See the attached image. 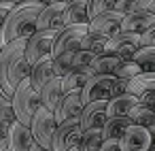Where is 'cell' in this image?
Instances as JSON below:
<instances>
[{
    "instance_id": "cell-1",
    "label": "cell",
    "mask_w": 155,
    "mask_h": 151,
    "mask_svg": "<svg viewBox=\"0 0 155 151\" xmlns=\"http://www.w3.org/2000/svg\"><path fill=\"white\" fill-rule=\"evenodd\" d=\"M26 39H15L0 51V94L13 96L15 87L30 77V64L26 60Z\"/></svg>"
},
{
    "instance_id": "cell-2",
    "label": "cell",
    "mask_w": 155,
    "mask_h": 151,
    "mask_svg": "<svg viewBox=\"0 0 155 151\" xmlns=\"http://www.w3.org/2000/svg\"><path fill=\"white\" fill-rule=\"evenodd\" d=\"M41 9H43V5L38 2V0L17 2L9 11L2 28H0L2 45H7V43H11L15 39H28L32 32H36V17H38Z\"/></svg>"
},
{
    "instance_id": "cell-3",
    "label": "cell",
    "mask_w": 155,
    "mask_h": 151,
    "mask_svg": "<svg viewBox=\"0 0 155 151\" xmlns=\"http://www.w3.org/2000/svg\"><path fill=\"white\" fill-rule=\"evenodd\" d=\"M125 85H127V81L117 79L115 75H91V79L81 89L83 106L87 102H96V100H106L108 102L113 96L123 94L125 92Z\"/></svg>"
},
{
    "instance_id": "cell-4",
    "label": "cell",
    "mask_w": 155,
    "mask_h": 151,
    "mask_svg": "<svg viewBox=\"0 0 155 151\" xmlns=\"http://www.w3.org/2000/svg\"><path fill=\"white\" fill-rule=\"evenodd\" d=\"M38 106H41V96H38V92L32 87L30 79H24V81L15 87V92H13V96H11V109H13L15 119H17L19 123H24V126L30 128L32 117H34V113H36Z\"/></svg>"
},
{
    "instance_id": "cell-5",
    "label": "cell",
    "mask_w": 155,
    "mask_h": 151,
    "mask_svg": "<svg viewBox=\"0 0 155 151\" xmlns=\"http://www.w3.org/2000/svg\"><path fill=\"white\" fill-rule=\"evenodd\" d=\"M58 32L60 30H36L26 39V51L24 53H26V60L30 66L45 60V58H51Z\"/></svg>"
},
{
    "instance_id": "cell-6",
    "label": "cell",
    "mask_w": 155,
    "mask_h": 151,
    "mask_svg": "<svg viewBox=\"0 0 155 151\" xmlns=\"http://www.w3.org/2000/svg\"><path fill=\"white\" fill-rule=\"evenodd\" d=\"M55 128H58V121H55L53 113L45 106H38L34 117H32V123H30V132H32L34 143H38L45 149H51Z\"/></svg>"
},
{
    "instance_id": "cell-7",
    "label": "cell",
    "mask_w": 155,
    "mask_h": 151,
    "mask_svg": "<svg viewBox=\"0 0 155 151\" xmlns=\"http://www.w3.org/2000/svg\"><path fill=\"white\" fill-rule=\"evenodd\" d=\"M87 36V24H74V26H64L53 43L51 58H58L68 51H79L83 47V39Z\"/></svg>"
},
{
    "instance_id": "cell-8",
    "label": "cell",
    "mask_w": 155,
    "mask_h": 151,
    "mask_svg": "<svg viewBox=\"0 0 155 151\" xmlns=\"http://www.w3.org/2000/svg\"><path fill=\"white\" fill-rule=\"evenodd\" d=\"M140 47H142L140 34L121 30V32H117L115 36H110V39L106 41V49H104V51L115 53V55L121 58V60H132Z\"/></svg>"
},
{
    "instance_id": "cell-9",
    "label": "cell",
    "mask_w": 155,
    "mask_h": 151,
    "mask_svg": "<svg viewBox=\"0 0 155 151\" xmlns=\"http://www.w3.org/2000/svg\"><path fill=\"white\" fill-rule=\"evenodd\" d=\"M81 134H83V130L79 126V119H66V121L58 123L53 143H51V151H70L72 147H79Z\"/></svg>"
},
{
    "instance_id": "cell-10",
    "label": "cell",
    "mask_w": 155,
    "mask_h": 151,
    "mask_svg": "<svg viewBox=\"0 0 155 151\" xmlns=\"http://www.w3.org/2000/svg\"><path fill=\"white\" fill-rule=\"evenodd\" d=\"M121 22H123V15L110 9V11H104V13L91 17L89 24H87V32L89 34H96V36L110 39L117 32H121Z\"/></svg>"
},
{
    "instance_id": "cell-11",
    "label": "cell",
    "mask_w": 155,
    "mask_h": 151,
    "mask_svg": "<svg viewBox=\"0 0 155 151\" xmlns=\"http://www.w3.org/2000/svg\"><path fill=\"white\" fill-rule=\"evenodd\" d=\"M108 119V113H106V100H96V102H87L79 115V126L83 132H89V130H100L102 132V126L104 121Z\"/></svg>"
},
{
    "instance_id": "cell-12",
    "label": "cell",
    "mask_w": 155,
    "mask_h": 151,
    "mask_svg": "<svg viewBox=\"0 0 155 151\" xmlns=\"http://www.w3.org/2000/svg\"><path fill=\"white\" fill-rule=\"evenodd\" d=\"M81 111H83L81 89H74V92H66V94L60 98L58 106L53 109V117H55L58 123H62V121H66V119H79Z\"/></svg>"
},
{
    "instance_id": "cell-13",
    "label": "cell",
    "mask_w": 155,
    "mask_h": 151,
    "mask_svg": "<svg viewBox=\"0 0 155 151\" xmlns=\"http://www.w3.org/2000/svg\"><path fill=\"white\" fill-rule=\"evenodd\" d=\"M151 143V132L142 126L130 123L123 132V136L119 138V145L123 151H147Z\"/></svg>"
},
{
    "instance_id": "cell-14",
    "label": "cell",
    "mask_w": 155,
    "mask_h": 151,
    "mask_svg": "<svg viewBox=\"0 0 155 151\" xmlns=\"http://www.w3.org/2000/svg\"><path fill=\"white\" fill-rule=\"evenodd\" d=\"M7 147L9 151H30L34 138H32V132L28 126L19 123L17 119L11 121V128H9V134H7Z\"/></svg>"
},
{
    "instance_id": "cell-15",
    "label": "cell",
    "mask_w": 155,
    "mask_h": 151,
    "mask_svg": "<svg viewBox=\"0 0 155 151\" xmlns=\"http://www.w3.org/2000/svg\"><path fill=\"white\" fill-rule=\"evenodd\" d=\"M64 9H66V2L45 5L36 17V30H62Z\"/></svg>"
},
{
    "instance_id": "cell-16",
    "label": "cell",
    "mask_w": 155,
    "mask_h": 151,
    "mask_svg": "<svg viewBox=\"0 0 155 151\" xmlns=\"http://www.w3.org/2000/svg\"><path fill=\"white\" fill-rule=\"evenodd\" d=\"M153 26H155V15L144 11V9H138V11L130 13V15H123V22H121V30L136 32V34H144Z\"/></svg>"
},
{
    "instance_id": "cell-17",
    "label": "cell",
    "mask_w": 155,
    "mask_h": 151,
    "mask_svg": "<svg viewBox=\"0 0 155 151\" xmlns=\"http://www.w3.org/2000/svg\"><path fill=\"white\" fill-rule=\"evenodd\" d=\"M136 104H140L138 96L136 94H130V92H123V94L113 96L106 102V113H108V117H127L130 111Z\"/></svg>"
},
{
    "instance_id": "cell-18",
    "label": "cell",
    "mask_w": 155,
    "mask_h": 151,
    "mask_svg": "<svg viewBox=\"0 0 155 151\" xmlns=\"http://www.w3.org/2000/svg\"><path fill=\"white\" fill-rule=\"evenodd\" d=\"M38 96H41V106H45V109H49V111L53 113V109H55L58 102H60V98L64 96V89H62V77L49 79V81L41 87Z\"/></svg>"
},
{
    "instance_id": "cell-19",
    "label": "cell",
    "mask_w": 155,
    "mask_h": 151,
    "mask_svg": "<svg viewBox=\"0 0 155 151\" xmlns=\"http://www.w3.org/2000/svg\"><path fill=\"white\" fill-rule=\"evenodd\" d=\"M53 77H55V72H53V60L51 58H45V60L30 66V77L28 79H30V83L36 92H41V87Z\"/></svg>"
},
{
    "instance_id": "cell-20",
    "label": "cell",
    "mask_w": 155,
    "mask_h": 151,
    "mask_svg": "<svg viewBox=\"0 0 155 151\" xmlns=\"http://www.w3.org/2000/svg\"><path fill=\"white\" fill-rule=\"evenodd\" d=\"M74 24H89L87 0H79V2L66 5L64 17H62V28H64V26H74Z\"/></svg>"
},
{
    "instance_id": "cell-21",
    "label": "cell",
    "mask_w": 155,
    "mask_h": 151,
    "mask_svg": "<svg viewBox=\"0 0 155 151\" xmlns=\"http://www.w3.org/2000/svg\"><path fill=\"white\" fill-rule=\"evenodd\" d=\"M125 92L136 94V96H142V94L155 92V70L140 72V75H136L134 79H130L127 85H125Z\"/></svg>"
},
{
    "instance_id": "cell-22",
    "label": "cell",
    "mask_w": 155,
    "mask_h": 151,
    "mask_svg": "<svg viewBox=\"0 0 155 151\" xmlns=\"http://www.w3.org/2000/svg\"><path fill=\"white\" fill-rule=\"evenodd\" d=\"M119 62H121V58H117L115 53H108V51L98 53L89 66V72L91 75H113L115 68L119 66Z\"/></svg>"
},
{
    "instance_id": "cell-23",
    "label": "cell",
    "mask_w": 155,
    "mask_h": 151,
    "mask_svg": "<svg viewBox=\"0 0 155 151\" xmlns=\"http://www.w3.org/2000/svg\"><path fill=\"white\" fill-rule=\"evenodd\" d=\"M91 79L89 68H72L70 72H66L62 77V89L66 92H74V89H83V85Z\"/></svg>"
},
{
    "instance_id": "cell-24",
    "label": "cell",
    "mask_w": 155,
    "mask_h": 151,
    "mask_svg": "<svg viewBox=\"0 0 155 151\" xmlns=\"http://www.w3.org/2000/svg\"><path fill=\"white\" fill-rule=\"evenodd\" d=\"M127 119H130L132 123H136V126L147 128L149 132H155V109H151V106L136 104V106L130 111Z\"/></svg>"
},
{
    "instance_id": "cell-25",
    "label": "cell",
    "mask_w": 155,
    "mask_h": 151,
    "mask_svg": "<svg viewBox=\"0 0 155 151\" xmlns=\"http://www.w3.org/2000/svg\"><path fill=\"white\" fill-rule=\"evenodd\" d=\"M130 123H132V121H130L127 117H108V119L104 121V126H102V138H104V140H108V138H117V140H119Z\"/></svg>"
},
{
    "instance_id": "cell-26",
    "label": "cell",
    "mask_w": 155,
    "mask_h": 151,
    "mask_svg": "<svg viewBox=\"0 0 155 151\" xmlns=\"http://www.w3.org/2000/svg\"><path fill=\"white\" fill-rule=\"evenodd\" d=\"M13 119H15V115H13V109H11V98L0 94V140L7 138Z\"/></svg>"
},
{
    "instance_id": "cell-27",
    "label": "cell",
    "mask_w": 155,
    "mask_h": 151,
    "mask_svg": "<svg viewBox=\"0 0 155 151\" xmlns=\"http://www.w3.org/2000/svg\"><path fill=\"white\" fill-rule=\"evenodd\" d=\"M102 140H104V138H102V132H100V130L83 132V134H81V140H79L77 151H100Z\"/></svg>"
},
{
    "instance_id": "cell-28",
    "label": "cell",
    "mask_w": 155,
    "mask_h": 151,
    "mask_svg": "<svg viewBox=\"0 0 155 151\" xmlns=\"http://www.w3.org/2000/svg\"><path fill=\"white\" fill-rule=\"evenodd\" d=\"M140 68L142 72H149V70H155V47H149V45H142L136 55L132 58Z\"/></svg>"
},
{
    "instance_id": "cell-29",
    "label": "cell",
    "mask_w": 155,
    "mask_h": 151,
    "mask_svg": "<svg viewBox=\"0 0 155 151\" xmlns=\"http://www.w3.org/2000/svg\"><path fill=\"white\" fill-rule=\"evenodd\" d=\"M142 72V68L134 62V60H121L119 62V66L115 68V77L117 79H123V81H130V79H134L136 75H140Z\"/></svg>"
},
{
    "instance_id": "cell-30",
    "label": "cell",
    "mask_w": 155,
    "mask_h": 151,
    "mask_svg": "<svg viewBox=\"0 0 155 151\" xmlns=\"http://www.w3.org/2000/svg\"><path fill=\"white\" fill-rule=\"evenodd\" d=\"M106 41H108V39H104V36H96V34H89V32H87V36L83 39V47H81V49H89V51H94V53H104Z\"/></svg>"
},
{
    "instance_id": "cell-31",
    "label": "cell",
    "mask_w": 155,
    "mask_h": 151,
    "mask_svg": "<svg viewBox=\"0 0 155 151\" xmlns=\"http://www.w3.org/2000/svg\"><path fill=\"white\" fill-rule=\"evenodd\" d=\"M96 55H98V53H94V51H89V49H79V51H74V55H72V68H89Z\"/></svg>"
},
{
    "instance_id": "cell-32",
    "label": "cell",
    "mask_w": 155,
    "mask_h": 151,
    "mask_svg": "<svg viewBox=\"0 0 155 151\" xmlns=\"http://www.w3.org/2000/svg\"><path fill=\"white\" fill-rule=\"evenodd\" d=\"M113 2L115 0H87V15H89V19L100 15V13H104V11H110Z\"/></svg>"
},
{
    "instance_id": "cell-33",
    "label": "cell",
    "mask_w": 155,
    "mask_h": 151,
    "mask_svg": "<svg viewBox=\"0 0 155 151\" xmlns=\"http://www.w3.org/2000/svg\"><path fill=\"white\" fill-rule=\"evenodd\" d=\"M142 9V2L140 0H115L113 2V11L121 13V15H130L134 11Z\"/></svg>"
},
{
    "instance_id": "cell-34",
    "label": "cell",
    "mask_w": 155,
    "mask_h": 151,
    "mask_svg": "<svg viewBox=\"0 0 155 151\" xmlns=\"http://www.w3.org/2000/svg\"><path fill=\"white\" fill-rule=\"evenodd\" d=\"M15 5L11 2V0H0V28H2V24H5V19H7V15H9V11Z\"/></svg>"
},
{
    "instance_id": "cell-35",
    "label": "cell",
    "mask_w": 155,
    "mask_h": 151,
    "mask_svg": "<svg viewBox=\"0 0 155 151\" xmlns=\"http://www.w3.org/2000/svg\"><path fill=\"white\" fill-rule=\"evenodd\" d=\"M100 151H123V149H121V145H119L117 138H108V140H102Z\"/></svg>"
},
{
    "instance_id": "cell-36",
    "label": "cell",
    "mask_w": 155,
    "mask_h": 151,
    "mask_svg": "<svg viewBox=\"0 0 155 151\" xmlns=\"http://www.w3.org/2000/svg\"><path fill=\"white\" fill-rule=\"evenodd\" d=\"M140 43L142 45H149V47H155V26L151 30H147L144 34H140Z\"/></svg>"
},
{
    "instance_id": "cell-37",
    "label": "cell",
    "mask_w": 155,
    "mask_h": 151,
    "mask_svg": "<svg viewBox=\"0 0 155 151\" xmlns=\"http://www.w3.org/2000/svg\"><path fill=\"white\" fill-rule=\"evenodd\" d=\"M138 100H140V104H144V106H151V109H155V92L142 94V96H138Z\"/></svg>"
},
{
    "instance_id": "cell-38",
    "label": "cell",
    "mask_w": 155,
    "mask_h": 151,
    "mask_svg": "<svg viewBox=\"0 0 155 151\" xmlns=\"http://www.w3.org/2000/svg\"><path fill=\"white\" fill-rule=\"evenodd\" d=\"M140 2H142V9L144 11H149V13L155 15V0H140Z\"/></svg>"
},
{
    "instance_id": "cell-39",
    "label": "cell",
    "mask_w": 155,
    "mask_h": 151,
    "mask_svg": "<svg viewBox=\"0 0 155 151\" xmlns=\"http://www.w3.org/2000/svg\"><path fill=\"white\" fill-rule=\"evenodd\" d=\"M30 151H51V149H45V147H41L38 143H32V147H30Z\"/></svg>"
},
{
    "instance_id": "cell-40",
    "label": "cell",
    "mask_w": 155,
    "mask_h": 151,
    "mask_svg": "<svg viewBox=\"0 0 155 151\" xmlns=\"http://www.w3.org/2000/svg\"><path fill=\"white\" fill-rule=\"evenodd\" d=\"M147 151H155V132H151V143H149V149Z\"/></svg>"
},
{
    "instance_id": "cell-41",
    "label": "cell",
    "mask_w": 155,
    "mask_h": 151,
    "mask_svg": "<svg viewBox=\"0 0 155 151\" xmlns=\"http://www.w3.org/2000/svg\"><path fill=\"white\" fill-rule=\"evenodd\" d=\"M38 2L45 7V5H55V2H64V0H38Z\"/></svg>"
},
{
    "instance_id": "cell-42",
    "label": "cell",
    "mask_w": 155,
    "mask_h": 151,
    "mask_svg": "<svg viewBox=\"0 0 155 151\" xmlns=\"http://www.w3.org/2000/svg\"><path fill=\"white\" fill-rule=\"evenodd\" d=\"M0 151H9V147H7V140H0Z\"/></svg>"
},
{
    "instance_id": "cell-43",
    "label": "cell",
    "mask_w": 155,
    "mask_h": 151,
    "mask_svg": "<svg viewBox=\"0 0 155 151\" xmlns=\"http://www.w3.org/2000/svg\"><path fill=\"white\" fill-rule=\"evenodd\" d=\"M64 2H66V5H70V2H79V0H64Z\"/></svg>"
},
{
    "instance_id": "cell-44",
    "label": "cell",
    "mask_w": 155,
    "mask_h": 151,
    "mask_svg": "<svg viewBox=\"0 0 155 151\" xmlns=\"http://www.w3.org/2000/svg\"><path fill=\"white\" fill-rule=\"evenodd\" d=\"M11 2H13V5H17V2H26V0H11Z\"/></svg>"
},
{
    "instance_id": "cell-45",
    "label": "cell",
    "mask_w": 155,
    "mask_h": 151,
    "mask_svg": "<svg viewBox=\"0 0 155 151\" xmlns=\"http://www.w3.org/2000/svg\"><path fill=\"white\" fill-rule=\"evenodd\" d=\"M2 47H5V45H2V36H0V51H2Z\"/></svg>"
},
{
    "instance_id": "cell-46",
    "label": "cell",
    "mask_w": 155,
    "mask_h": 151,
    "mask_svg": "<svg viewBox=\"0 0 155 151\" xmlns=\"http://www.w3.org/2000/svg\"><path fill=\"white\" fill-rule=\"evenodd\" d=\"M70 151H77V147H72V149H70Z\"/></svg>"
}]
</instances>
